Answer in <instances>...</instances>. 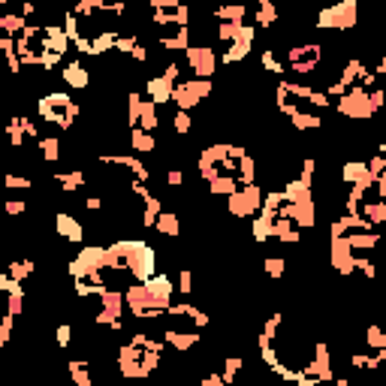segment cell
<instances>
[{
    "instance_id": "1",
    "label": "cell",
    "mask_w": 386,
    "mask_h": 386,
    "mask_svg": "<svg viewBox=\"0 0 386 386\" xmlns=\"http://www.w3.org/2000/svg\"><path fill=\"white\" fill-rule=\"evenodd\" d=\"M37 112H39V118H43V121H52L55 127L70 130L73 124H76V118H79L81 109L70 100L67 94H46V97H39Z\"/></svg>"
},
{
    "instance_id": "2",
    "label": "cell",
    "mask_w": 386,
    "mask_h": 386,
    "mask_svg": "<svg viewBox=\"0 0 386 386\" xmlns=\"http://www.w3.org/2000/svg\"><path fill=\"white\" fill-rule=\"evenodd\" d=\"M356 0H338V3H329L317 12V28L320 30H350L356 24Z\"/></svg>"
},
{
    "instance_id": "3",
    "label": "cell",
    "mask_w": 386,
    "mask_h": 386,
    "mask_svg": "<svg viewBox=\"0 0 386 386\" xmlns=\"http://www.w3.org/2000/svg\"><path fill=\"white\" fill-rule=\"evenodd\" d=\"M284 52H287L284 70L299 73V76H311V73L323 64V46H317V43L290 46V48H284Z\"/></svg>"
},
{
    "instance_id": "4",
    "label": "cell",
    "mask_w": 386,
    "mask_h": 386,
    "mask_svg": "<svg viewBox=\"0 0 386 386\" xmlns=\"http://www.w3.org/2000/svg\"><path fill=\"white\" fill-rule=\"evenodd\" d=\"M211 94V79H178L175 88H172V103L175 109H184V112H193L205 97Z\"/></svg>"
},
{
    "instance_id": "5",
    "label": "cell",
    "mask_w": 386,
    "mask_h": 386,
    "mask_svg": "<svg viewBox=\"0 0 386 386\" xmlns=\"http://www.w3.org/2000/svg\"><path fill=\"white\" fill-rule=\"evenodd\" d=\"M371 88H359V85H353L350 91H344L338 97V112L344 115V118H350V121H368V118H374V103H371Z\"/></svg>"
},
{
    "instance_id": "6",
    "label": "cell",
    "mask_w": 386,
    "mask_h": 386,
    "mask_svg": "<svg viewBox=\"0 0 386 386\" xmlns=\"http://www.w3.org/2000/svg\"><path fill=\"white\" fill-rule=\"evenodd\" d=\"M262 205V191L260 184H239L226 196V211L233 218H253Z\"/></svg>"
},
{
    "instance_id": "7",
    "label": "cell",
    "mask_w": 386,
    "mask_h": 386,
    "mask_svg": "<svg viewBox=\"0 0 386 386\" xmlns=\"http://www.w3.org/2000/svg\"><path fill=\"white\" fill-rule=\"evenodd\" d=\"M148 299H151V308L154 311H166L172 305V293H175V281L163 272H154L148 281H142Z\"/></svg>"
},
{
    "instance_id": "8",
    "label": "cell",
    "mask_w": 386,
    "mask_h": 386,
    "mask_svg": "<svg viewBox=\"0 0 386 386\" xmlns=\"http://www.w3.org/2000/svg\"><path fill=\"white\" fill-rule=\"evenodd\" d=\"M187 64H191L196 79H211L218 73V55L209 46H187Z\"/></svg>"
},
{
    "instance_id": "9",
    "label": "cell",
    "mask_w": 386,
    "mask_h": 386,
    "mask_svg": "<svg viewBox=\"0 0 386 386\" xmlns=\"http://www.w3.org/2000/svg\"><path fill=\"white\" fill-rule=\"evenodd\" d=\"M103 163V166H121V169H127L133 178H139V182H148L151 178V172H148V166L139 157H130V154H100L97 157Z\"/></svg>"
},
{
    "instance_id": "10",
    "label": "cell",
    "mask_w": 386,
    "mask_h": 386,
    "mask_svg": "<svg viewBox=\"0 0 386 386\" xmlns=\"http://www.w3.org/2000/svg\"><path fill=\"white\" fill-rule=\"evenodd\" d=\"M55 233L61 235L64 242H73V244L85 242V226H81V220L73 218L70 211H57L55 215Z\"/></svg>"
},
{
    "instance_id": "11",
    "label": "cell",
    "mask_w": 386,
    "mask_h": 386,
    "mask_svg": "<svg viewBox=\"0 0 386 386\" xmlns=\"http://www.w3.org/2000/svg\"><path fill=\"white\" fill-rule=\"evenodd\" d=\"M172 88H175V81H169L166 76H148L145 79V97L157 106L172 103Z\"/></svg>"
},
{
    "instance_id": "12",
    "label": "cell",
    "mask_w": 386,
    "mask_h": 386,
    "mask_svg": "<svg viewBox=\"0 0 386 386\" xmlns=\"http://www.w3.org/2000/svg\"><path fill=\"white\" fill-rule=\"evenodd\" d=\"M163 341H166L172 350L187 353L200 344V332H184V329H175V326H166V329H163Z\"/></svg>"
},
{
    "instance_id": "13",
    "label": "cell",
    "mask_w": 386,
    "mask_h": 386,
    "mask_svg": "<svg viewBox=\"0 0 386 386\" xmlns=\"http://www.w3.org/2000/svg\"><path fill=\"white\" fill-rule=\"evenodd\" d=\"M52 182L61 187V193H76L88 184V175L81 169H67V172H52Z\"/></svg>"
},
{
    "instance_id": "14",
    "label": "cell",
    "mask_w": 386,
    "mask_h": 386,
    "mask_svg": "<svg viewBox=\"0 0 386 386\" xmlns=\"http://www.w3.org/2000/svg\"><path fill=\"white\" fill-rule=\"evenodd\" d=\"M64 81H67L70 88H76V91H85L88 85H91V73L81 61H73L64 67Z\"/></svg>"
},
{
    "instance_id": "15",
    "label": "cell",
    "mask_w": 386,
    "mask_h": 386,
    "mask_svg": "<svg viewBox=\"0 0 386 386\" xmlns=\"http://www.w3.org/2000/svg\"><path fill=\"white\" fill-rule=\"evenodd\" d=\"M341 182L344 184H356V182H374V175L368 172L365 160H347L341 166Z\"/></svg>"
},
{
    "instance_id": "16",
    "label": "cell",
    "mask_w": 386,
    "mask_h": 386,
    "mask_svg": "<svg viewBox=\"0 0 386 386\" xmlns=\"http://www.w3.org/2000/svg\"><path fill=\"white\" fill-rule=\"evenodd\" d=\"M151 229H157L160 235H169V239H178V235H182V218H178L175 211H160Z\"/></svg>"
},
{
    "instance_id": "17",
    "label": "cell",
    "mask_w": 386,
    "mask_h": 386,
    "mask_svg": "<svg viewBox=\"0 0 386 386\" xmlns=\"http://www.w3.org/2000/svg\"><path fill=\"white\" fill-rule=\"evenodd\" d=\"M251 235H253V242L275 239V218L266 215V211H257V218H253V224H251Z\"/></svg>"
},
{
    "instance_id": "18",
    "label": "cell",
    "mask_w": 386,
    "mask_h": 386,
    "mask_svg": "<svg viewBox=\"0 0 386 386\" xmlns=\"http://www.w3.org/2000/svg\"><path fill=\"white\" fill-rule=\"evenodd\" d=\"M136 127H142V130H148V133H154V130L160 127V106L151 103V100H142V109H139Z\"/></svg>"
},
{
    "instance_id": "19",
    "label": "cell",
    "mask_w": 386,
    "mask_h": 386,
    "mask_svg": "<svg viewBox=\"0 0 386 386\" xmlns=\"http://www.w3.org/2000/svg\"><path fill=\"white\" fill-rule=\"evenodd\" d=\"M130 148H133L136 154H151L154 148H157V139H154V133H148V130H142V127H133L130 130Z\"/></svg>"
},
{
    "instance_id": "20",
    "label": "cell",
    "mask_w": 386,
    "mask_h": 386,
    "mask_svg": "<svg viewBox=\"0 0 386 386\" xmlns=\"http://www.w3.org/2000/svg\"><path fill=\"white\" fill-rule=\"evenodd\" d=\"M244 15H248V6L242 3H220L215 6V19L218 21H244Z\"/></svg>"
},
{
    "instance_id": "21",
    "label": "cell",
    "mask_w": 386,
    "mask_h": 386,
    "mask_svg": "<svg viewBox=\"0 0 386 386\" xmlns=\"http://www.w3.org/2000/svg\"><path fill=\"white\" fill-rule=\"evenodd\" d=\"M257 24H260V28H272V24H278L275 0H260V3H257Z\"/></svg>"
},
{
    "instance_id": "22",
    "label": "cell",
    "mask_w": 386,
    "mask_h": 386,
    "mask_svg": "<svg viewBox=\"0 0 386 386\" xmlns=\"http://www.w3.org/2000/svg\"><path fill=\"white\" fill-rule=\"evenodd\" d=\"M37 145H39V154H43V160H48V163L61 160V139H57V136L37 139Z\"/></svg>"
},
{
    "instance_id": "23",
    "label": "cell",
    "mask_w": 386,
    "mask_h": 386,
    "mask_svg": "<svg viewBox=\"0 0 386 386\" xmlns=\"http://www.w3.org/2000/svg\"><path fill=\"white\" fill-rule=\"evenodd\" d=\"M88 365H91V363H85V359H73V363H70V377L79 386H91L94 383V377H91V371H88Z\"/></svg>"
},
{
    "instance_id": "24",
    "label": "cell",
    "mask_w": 386,
    "mask_h": 386,
    "mask_svg": "<svg viewBox=\"0 0 386 386\" xmlns=\"http://www.w3.org/2000/svg\"><path fill=\"white\" fill-rule=\"evenodd\" d=\"M6 275H10L12 281L24 284V278L34 275V262H30V260H15V262H10V266H6Z\"/></svg>"
},
{
    "instance_id": "25",
    "label": "cell",
    "mask_w": 386,
    "mask_h": 386,
    "mask_svg": "<svg viewBox=\"0 0 386 386\" xmlns=\"http://www.w3.org/2000/svg\"><path fill=\"white\" fill-rule=\"evenodd\" d=\"M260 61H262V70H266V73H275V76H281V73H287V70H284V61L278 57V48H266Z\"/></svg>"
},
{
    "instance_id": "26",
    "label": "cell",
    "mask_w": 386,
    "mask_h": 386,
    "mask_svg": "<svg viewBox=\"0 0 386 386\" xmlns=\"http://www.w3.org/2000/svg\"><path fill=\"white\" fill-rule=\"evenodd\" d=\"M3 187H6V191H30L34 182H30L28 175H15L12 169H6L3 172Z\"/></svg>"
},
{
    "instance_id": "27",
    "label": "cell",
    "mask_w": 386,
    "mask_h": 386,
    "mask_svg": "<svg viewBox=\"0 0 386 386\" xmlns=\"http://www.w3.org/2000/svg\"><path fill=\"white\" fill-rule=\"evenodd\" d=\"M172 130H175L178 136H187L193 130V115L191 112H184V109H178L175 112V118H172Z\"/></svg>"
},
{
    "instance_id": "28",
    "label": "cell",
    "mask_w": 386,
    "mask_h": 386,
    "mask_svg": "<svg viewBox=\"0 0 386 386\" xmlns=\"http://www.w3.org/2000/svg\"><path fill=\"white\" fill-rule=\"evenodd\" d=\"M142 100H145V97L142 94H136V91H130L127 94V124L130 127H136V121H139V109H142Z\"/></svg>"
},
{
    "instance_id": "29",
    "label": "cell",
    "mask_w": 386,
    "mask_h": 386,
    "mask_svg": "<svg viewBox=\"0 0 386 386\" xmlns=\"http://www.w3.org/2000/svg\"><path fill=\"white\" fill-rule=\"evenodd\" d=\"M224 363H226V365H224V374H220V377H224V383H233L235 377H239V371H242L244 359H242V356H226Z\"/></svg>"
},
{
    "instance_id": "30",
    "label": "cell",
    "mask_w": 386,
    "mask_h": 386,
    "mask_svg": "<svg viewBox=\"0 0 386 386\" xmlns=\"http://www.w3.org/2000/svg\"><path fill=\"white\" fill-rule=\"evenodd\" d=\"M365 344L368 347H374V350H386V335H383V329L380 326H368L365 329Z\"/></svg>"
},
{
    "instance_id": "31",
    "label": "cell",
    "mask_w": 386,
    "mask_h": 386,
    "mask_svg": "<svg viewBox=\"0 0 386 386\" xmlns=\"http://www.w3.org/2000/svg\"><path fill=\"white\" fill-rule=\"evenodd\" d=\"M262 269H266L269 278H284V272H287V260H284V257H266Z\"/></svg>"
},
{
    "instance_id": "32",
    "label": "cell",
    "mask_w": 386,
    "mask_h": 386,
    "mask_svg": "<svg viewBox=\"0 0 386 386\" xmlns=\"http://www.w3.org/2000/svg\"><path fill=\"white\" fill-rule=\"evenodd\" d=\"M175 293H182V296H191L193 293V272H191V269H182V272H178Z\"/></svg>"
},
{
    "instance_id": "33",
    "label": "cell",
    "mask_w": 386,
    "mask_h": 386,
    "mask_svg": "<svg viewBox=\"0 0 386 386\" xmlns=\"http://www.w3.org/2000/svg\"><path fill=\"white\" fill-rule=\"evenodd\" d=\"M55 341H57V347H70V341H73V323H61V326H57Z\"/></svg>"
},
{
    "instance_id": "34",
    "label": "cell",
    "mask_w": 386,
    "mask_h": 386,
    "mask_svg": "<svg viewBox=\"0 0 386 386\" xmlns=\"http://www.w3.org/2000/svg\"><path fill=\"white\" fill-rule=\"evenodd\" d=\"M3 211L10 218H19V215H24V211H28V202H24V200H6L3 202Z\"/></svg>"
},
{
    "instance_id": "35",
    "label": "cell",
    "mask_w": 386,
    "mask_h": 386,
    "mask_svg": "<svg viewBox=\"0 0 386 386\" xmlns=\"http://www.w3.org/2000/svg\"><path fill=\"white\" fill-rule=\"evenodd\" d=\"M160 76H166L169 81H178V79H182V64H178V61H169L166 67L160 70Z\"/></svg>"
},
{
    "instance_id": "36",
    "label": "cell",
    "mask_w": 386,
    "mask_h": 386,
    "mask_svg": "<svg viewBox=\"0 0 386 386\" xmlns=\"http://www.w3.org/2000/svg\"><path fill=\"white\" fill-rule=\"evenodd\" d=\"M166 184L182 187V184H184V172H182V169H175V166H169V169H166Z\"/></svg>"
},
{
    "instance_id": "37",
    "label": "cell",
    "mask_w": 386,
    "mask_h": 386,
    "mask_svg": "<svg viewBox=\"0 0 386 386\" xmlns=\"http://www.w3.org/2000/svg\"><path fill=\"white\" fill-rule=\"evenodd\" d=\"M85 209L88 211H103V196H85Z\"/></svg>"
},
{
    "instance_id": "38",
    "label": "cell",
    "mask_w": 386,
    "mask_h": 386,
    "mask_svg": "<svg viewBox=\"0 0 386 386\" xmlns=\"http://www.w3.org/2000/svg\"><path fill=\"white\" fill-rule=\"evenodd\" d=\"M6 3H12V0H6Z\"/></svg>"
}]
</instances>
